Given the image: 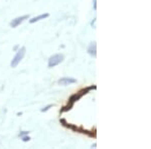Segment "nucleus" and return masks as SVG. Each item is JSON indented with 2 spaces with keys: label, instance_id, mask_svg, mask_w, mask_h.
I'll list each match as a JSON object with an SVG mask.
<instances>
[{
  "label": "nucleus",
  "instance_id": "1",
  "mask_svg": "<svg viewBox=\"0 0 151 149\" xmlns=\"http://www.w3.org/2000/svg\"><path fill=\"white\" fill-rule=\"evenodd\" d=\"M92 89H96V86H93V87H89V88H87L86 90H82L81 93H79V94H75V95H73L72 97L70 98V104L68 105L67 107H65V109H63L62 110V112H64V111H67V110H70V108L73 107V105H74V103L76 101H78V100L81 98L83 95L84 94H87L88 91H90V90H92Z\"/></svg>",
  "mask_w": 151,
  "mask_h": 149
},
{
  "label": "nucleus",
  "instance_id": "2",
  "mask_svg": "<svg viewBox=\"0 0 151 149\" xmlns=\"http://www.w3.org/2000/svg\"><path fill=\"white\" fill-rule=\"evenodd\" d=\"M25 52H26V48H24V46H22V48H21L20 50L16 53V55H14V58H12V60H11V63H10L11 68H16V67H17V65L20 63V60L24 58Z\"/></svg>",
  "mask_w": 151,
  "mask_h": 149
},
{
  "label": "nucleus",
  "instance_id": "3",
  "mask_svg": "<svg viewBox=\"0 0 151 149\" xmlns=\"http://www.w3.org/2000/svg\"><path fill=\"white\" fill-rule=\"evenodd\" d=\"M64 55L62 53H57V55H53L52 57L50 58L48 60V68H55V66L60 65V63L64 60Z\"/></svg>",
  "mask_w": 151,
  "mask_h": 149
},
{
  "label": "nucleus",
  "instance_id": "4",
  "mask_svg": "<svg viewBox=\"0 0 151 149\" xmlns=\"http://www.w3.org/2000/svg\"><path fill=\"white\" fill-rule=\"evenodd\" d=\"M29 18V15H23V16H19V17H16V18H14V19H12V21L10 22V26L11 27H13V28H15V27H17V26L19 25L20 23H22L25 19H27Z\"/></svg>",
  "mask_w": 151,
  "mask_h": 149
},
{
  "label": "nucleus",
  "instance_id": "5",
  "mask_svg": "<svg viewBox=\"0 0 151 149\" xmlns=\"http://www.w3.org/2000/svg\"><path fill=\"white\" fill-rule=\"evenodd\" d=\"M58 84L60 85H70V84H75L77 83V80L76 79H73V78H62L60 80H58Z\"/></svg>",
  "mask_w": 151,
  "mask_h": 149
},
{
  "label": "nucleus",
  "instance_id": "6",
  "mask_svg": "<svg viewBox=\"0 0 151 149\" xmlns=\"http://www.w3.org/2000/svg\"><path fill=\"white\" fill-rule=\"evenodd\" d=\"M96 48H97L96 42H92L91 45H89V48H88V53H89L91 55H93V57H96V55H97Z\"/></svg>",
  "mask_w": 151,
  "mask_h": 149
},
{
  "label": "nucleus",
  "instance_id": "7",
  "mask_svg": "<svg viewBox=\"0 0 151 149\" xmlns=\"http://www.w3.org/2000/svg\"><path fill=\"white\" fill-rule=\"evenodd\" d=\"M48 16H50V14H48V13L41 14V15H38V16H35V17L31 18L30 20H29V22H30V23H35V22H36V21H40V20H41V19H45V18L48 17Z\"/></svg>",
  "mask_w": 151,
  "mask_h": 149
},
{
  "label": "nucleus",
  "instance_id": "8",
  "mask_svg": "<svg viewBox=\"0 0 151 149\" xmlns=\"http://www.w3.org/2000/svg\"><path fill=\"white\" fill-rule=\"evenodd\" d=\"M52 107H53V105H48V106L45 107V109H42V110H41V112H45V111H47V110L50 109V108H52Z\"/></svg>",
  "mask_w": 151,
  "mask_h": 149
},
{
  "label": "nucleus",
  "instance_id": "9",
  "mask_svg": "<svg viewBox=\"0 0 151 149\" xmlns=\"http://www.w3.org/2000/svg\"><path fill=\"white\" fill-rule=\"evenodd\" d=\"M22 140L24 141V142H27V141L30 140V138H29L28 136H26V137H22Z\"/></svg>",
  "mask_w": 151,
  "mask_h": 149
},
{
  "label": "nucleus",
  "instance_id": "10",
  "mask_svg": "<svg viewBox=\"0 0 151 149\" xmlns=\"http://www.w3.org/2000/svg\"><path fill=\"white\" fill-rule=\"evenodd\" d=\"M96 1H97V0H94V9H95V10H96V9H97V4H96Z\"/></svg>",
  "mask_w": 151,
  "mask_h": 149
},
{
  "label": "nucleus",
  "instance_id": "11",
  "mask_svg": "<svg viewBox=\"0 0 151 149\" xmlns=\"http://www.w3.org/2000/svg\"><path fill=\"white\" fill-rule=\"evenodd\" d=\"M24 134H28V133H27V132H26V131H23V133H20V136L24 135Z\"/></svg>",
  "mask_w": 151,
  "mask_h": 149
}]
</instances>
